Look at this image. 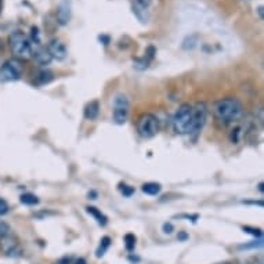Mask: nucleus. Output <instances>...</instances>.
Segmentation results:
<instances>
[{
	"label": "nucleus",
	"mask_w": 264,
	"mask_h": 264,
	"mask_svg": "<svg viewBox=\"0 0 264 264\" xmlns=\"http://www.w3.org/2000/svg\"><path fill=\"white\" fill-rule=\"evenodd\" d=\"M214 117L224 123H234L243 117V107L234 97H227L216 101L213 105Z\"/></svg>",
	"instance_id": "f257e3e1"
},
{
	"label": "nucleus",
	"mask_w": 264,
	"mask_h": 264,
	"mask_svg": "<svg viewBox=\"0 0 264 264\" xmlns=\"http://www.w3.org/2000/svg\"><path fill=\"white\" fill-rule=\"evenodd\" d=\"M173 127L177 134H191L192 130V105L183 104L173 117Z\"/></svg>",
	"instance_id": "f03ea898"
},
{
	"label": "nucleus",
	"mask_w": 264,
	"mask_h": 264,
	"mask_svg": "<svg viewBox=\"0 0 264 264\" xmlns=\"http://www.w3.org/2000/svg\"><path fill=\"white\" fill-rule=\"evenodd\" d=\"M8 44H10V49L14 54L15 59H30V44L29 40L27 39V36L17 30L13 32L10 36H8Z\"/></svg>",
	"instance_id": "7ed1b4c3"
},
{
	"label": "nucleus",
	"mask_w": 264,
	"mask_h": 264,
	"mask_svg": "<svg viewBox=\"0 0 264 264\" xmlns=\"http://www.w3.org/2000/svg\"><path fill=\"white\" fill-rule=\"evenodd\" d=\"M137 132L143 139H152L159 132V120L154 114H143L137 120Z\"/></svg>",
	"instance_id": "20e7f679"
},
{
	"label": "nucleus",
	"mask_w": 264,
	"mask_h": 264,
	"mask_svg": "<svg viewBox=\"0 0 264 264\" xmlns=\"http://www.w3.org/2000/svg\"><path fill=\"white\" fill-rule=\"evenodd\" d=\"M22 71H24V65H22L21 59H8L0 68V82L1 83L17 82L18 79H21Z\"/></svg>",
	"instance_id": "39448f33"
},
{
	"label": "nucleus",
	"mask_w": 264,
	"mask_h": 264,
	"mask_svg": "<svg viewBox=\"0 0 264 264\" xmlns=\"http://www.w3.org/2000/svg\"><path fill=\"white\" fill-rule=\"evenodd\" d=\"M130 111V103L127 97L123 94H117L114 98V110H112V117L117 125H125L129 117Z\"/></svg>",
	"instance_id": "423d86ee"
},
{
	"label": "nucleus",
	"mask_w": 264,
	"mask_h": 264,
	"mask_svg": "<svg viewBox=\"0 0 264 264\" xmlns=\"http://www.w3.org/2000/svg\"><path fill=\"white\" fill-rule=\"evenodd\" d=\"M206 117H207V107L205 103L195 104V107H192V130L191 133L198 134L202 127L205 125Z\"/></svg>",
	"instance_id": "0eeeda50"
},
{
	"label": "nucleus",
	"mask_w": 264,
	"mask_h": 264,
	"mask_svg": "<svg viewBox=\"0 0 264 264\" xmlns=\"http://www.w3.org/2000/svg\"><path fill=\"white\" fill-rule=\"evenodd\" d=\"M0 250L8 257L21 256L22 253L21 246H20V243L17 241V238L11 236L10 234L0 238Z\"/></svg>",
	"instance_id": "6e6552de"
},
{
	"label": "nucleus",
	"mask_w": 264,
	"mask_h": 264,
	"mask_svg": "<svg viewBox=\"0 0 264 264\" xmlns=\"http://www.w3.org/2000/svg\"><path fill=\"white\" fill-rule=\"evenodd\" d=\"M149 0H132L133 14L137 17L141 24H147L149 21V10H148Z\"/></svg>",
	"instance_id": "1a4fd4ad"
},
{
	"label": "nucleus",
	"mask_w": 264,
	"mask_h": 264,
	"mask_svg": "<svg viewBox=\"0 0 264 264\" xmlns=\"http://www.w3.org/2000/svg\"><path fill=\"white\" fill-rule=\"evenodd\" d=\"M46 49H47V52L50 53L52 59H57V61H64L68 56L65 44L62 43L59 39H52Z\"/></svg>",
	"instance_id": "9d476101"
},
{
	"label": "nucleus",
	"mask_w": 264,
	"mask_h": 264,
	"mask_svg": "<svg viewBox=\"0 0 264 264\" xmlns=\"http://www.w3.org/2000/svg\"><path fill=\"white\" fill-rule=\"evenodd\" d=\"M72 7H71V0H61L57 7V22L61 27H65L71 21Z\"/></svg>",
	"instance_id": "9b49d317"
},
{
	"label": "nucleus",
	"mask_w": 264,
	"mask_h": 264,
	"mask_svg": "<svg viewBox=\"0 0 264 264\" xmlns=\"http://www.w3.org/2000/svg\"><path fill=\"white\" fill-rule=\"evenodd\" d=\"M30 57H33L39 65H49L53 61L50 53L47 52V49L40 46H30Z\"/></svg>",
	"instance_id": "f8f14e48"
},
{
	"label": "nucleus",
	"mask_w": 264,
	"mask_h": 264,
	"mask_svg": "<svg viewBox=\"0 0 264 264\" xmlns=\"http://www.w3.org/2000/svg\"><path fill=\"white\" fill-rule=\"evenodd\" d=\"M98 114H100V103L97 100L90 101L85 108V117L88 120H94L95 117H98Z\"/></svg>",
	"instance_id": "ddd939ff"
},
{
	"label": "nucleus",
	"mask_w": 264,
	"mask_h": 264,
	"mask_svg": "<svg viewBox=\"0 0 264 264\" xmlns=\"http://www.w3.org/2000/svg\"><path fill=\"white\" fill-rule=\"evenodd\" d=\"M86 212H88L90 216H93V217H94V220L97 221L101 227L107 226L108 219H107V216H105V214H104L100 209H97V207H94V206H88V207H86Z\"/></svg>",
	"instance_id": "4468645a"
},
{
	"label": "nucleus",
	"mask_w": 264,
	"mask_h": 264,
	"mask_svg": "<svg viewBox=\"0 0 264 264\" xmlns=\"http://www.w3.org/2000/svg\"><path fill=\"white\" fill-rule=\"evenodd\" d=\"M141 190H143L144 194H147V195H158V194L161 192L162 187L159 183H152V181H149V183L143 184Z\"/></svg>",
	"instance_id": "2eb2a0df"
},
{
	"label": "nucleus",
	"mask_w": 264,
	"mask_h": 264,
	"mask_svg": "<svg viewBox=\"0 0 264 264\" xmlns=\"http://www.w3.org/2000/svg\"><path fill=\"white\" fill-rule=\"evenodd\" d=\"M111 238L110 236H104V238H101V241H100V245H98V248H97V250H95V256L98 257H103L105 253H107V250L110 249L111 246Z\"/></svg>",
	"instance_id": "dca6fc26"
},
{
	"label": "nucleus",
	"mask_w": 264,
	"mask_h": 264,
	"mask_svg": "<svg viewBox=\"0 0 264 264\" xmlns=\"http://www.w3.org/2000/svg\"><path fill=\"white\" fill-rule=\"evenodd\" d=\"M53 81V72L47 71V69H42L39 71L36 75V82L39 85H47Z\"/></svg>",
	"instance_id": "f3484780"
},
{
	"label": "nucleus",
	"mask_w": 264,
	"mask_h": 264,
	"mask_svg": "<svg viewBox=\"0 0 264 264\" xmlns=\"http://www.w3.org/2000/svg\"><path fill=\"white\" fill-rule=\"evenodd\" d=\"M20 201H21V204H24V205H28V206H33L39 204V198H37L36 195H33V194H29V192L22 194Z\"/></svg>",
	"instance_id": "a211bd4d"
},
{
	"label": "nucleus",
	"mask_w": 264,
	"mask_h": 264,
	"mask_svg": "<svg viewBox=\"0 0 264 264\" xmlns=\"http://www.w3.org/2000/svg\"><path fill=\"white\" fill-rule=\"evenodd\" d=\"M30 46H40L42 42H40V33H39V29L36 27H32L30 28Z\"/></svg>",
	"instance_id": "6ab92c4d"
},
{
	"label": "nucleus",
	"mask_w": 264,
	"mask_h": 264,
	"mask_svg": "<svg viewBox=\"0 0 264 264\" xmlns=\"http://www.w3.org/2000/svg\"><path fill=\"white\" fill-rule=\"evenodd\" d=\"M125 246L127 252H133L136 248V236L133 234L125 235Z\"/></svg>",
	"instance_id": "aec40b11"
},
{
	"label": "nucleus",
	"mask_w": 264,
	"mask_h": 264,
	"mask_svg": "<svg viewBox=\"0 0 264 264\" xmlns=\"http://www.w3.org/2000/svg\"><path fill=\"white\" fill-rule=\"evenodd\" d=\"M119 191L122 192V195L126 197V198L132 197L133 194H134V188L130 187V185H127V184H119Z\"/></svg>",
	"instance_id": "412c9836"
},
{
	"label": "nucleus",
	"mask_w": 264,
	"mask_h": 264,
	"mask_svg": "<svg viewBox=\"0 0 264 264\" xmlns=\"http://www.w3.org/2000/svg\"><path fill=\"white\" fill-rule=\"evenodd\" d=\"M8 234H10V226L6 221L0 220V238H3V236H6Z\"/></svg>",
	"instance_id": "4be33fe9"
},
{
	"label": "nucleus",
	"mask_w": 264,
	"mask_h": 264,
	"mask_svg": "<svg viewBox=\"0 0 264 264\" xmlns=\"http://www.w3.org/2000/svg\"><path fill=\"white\" fill-rule=\"evenodd\" d=\"M134 66L137 69H147L148 68V59H134Z\"/></svg>",
	"instance_id": "5701e85b"
},
{
	"label": "nucleus",
	"mask_w": 264,
	"mask_h": 264,
	"mask_svg": "<svg viewBox=\"0 0 264 264\" xmlns=\"http://www.w3.org/2000/svg\"><path fill=\"white\" fill-rule=\"evenodd\" d=\"M245 233H248V234L255 235V236H259V238H262V230L260 228H252V227H243L242 228Z\"/></svg>",
	"instance_id": "b1692460"
},
{
	"label": "nucleus",
	"mask_w": 264,
	"mask_h": 264,
	"mask_svg": "<svg viewBox=\"0 0 264 264\" xmlns=\"http://www.w3.org/2000/svg\"><path fill=\"white\" fill-rule=\"evenodd\" d=\"M239 137H241V129H239V127H236V129H235V130H233V132H231V134H230V140H231L233 143H235V144H236V143L239 141Z\"/></svg>",
	"instance_id": "393cba45"
},
{
	"label": "nucleus",
	"mask_w": 264,
	"mask_h": 264,
	"mask_svg": "<svg viewBox=\"0 0 264 264\" xmlns=\"http://www.w3.org/2000/svg\"><path fill=\"white\" fill-rule=\"evenodd\" d=\"M10 207H8V204L3 198H0V216H4L7 214Z\"/></svg>",
	"instance_id": "a878e982"
},
{
	"label": "nucleus",
	"mask_w": 264,
	"mask_h": 264,
	"mask_svg": "<svg viewBox=\"0 0 264 264\" xmlns=\"http://www.w3.org/2000/svg\"><path fill=\"white\" fill-rule=\"evenodd\" d=\"M162 230H163V233H165V234H172V233L175 231V227H173V224H172V223H165V224H163V227H162Z\"/></svg>",
	"instance_id": "bb28decb"
},
{
	"label": "nucleus",
	"mask_w": 264,
	"mask_h": 264,
	"mask_svg": "<svg viewBox=\"0 0 264 264\" xmlns=\"http://www.w3.org/2000/svg\"><path fill=\"white\" fill-rule=\"evenodd\" d=\"M252 264H263V257L257 256L252 260Z\"/></svg>",
	"instance_id": "cd10ccee"
},
{
	"label": "nucleus",
	"mask_w": 264,
	"mask_h": 264,
	"mask_svg": "<svg viewBox=\"0 0 264 264\" xmlns=\"http://www.w3.org/2000/svg\"><path fill=\"white\" fill-rule=\"evenodd\" d=\"M257 11H259V17H260V20H263V6H259Z\"/></svg>",
	"instance_id": "c85d7f7f"
},
{
	"label": "nucleus",
	"mask_w": 264,
	"mask_h": 264,
	"mask_svg": "<svg viewBox=\"0 0 264 264\" xmlns=\"http://www.w3.org/2000/svg\"><path fill=\"white\" fill-rule=\"evenodd\" d=\"M178 239H180V241H184V239H187V234H184V233H181V234L178 235Z\"/></svg>",
	"instance_id": "c756f323"
},
{
	"label": "nucleus",
	"mask_w": 264,
	"mask_h": 264,
	"mask_svg": "<svg viewBox=\"0 0 264 264\" xmlns=\"http://www.w3.org/2000/svg\"><path fill=\"white\" fill-rule=\"evenodd\" d=\"M75 264H86V260H85V259H78Z\"/></svg>",
	"instance_id": "7c9ffc66"
},
{
	"label": "nucleus",
	"mask_w": 264,
	"mask_h": 264,
	"mask_svg": "<svg viewBox=\"0 0 264 264\" xmlns=\"http://www.w3.org/2000/svg\"><path fill=\"white\" fill-rule=\"evenodd\" d=\"M259 190H260V191H262V192H263V183L259 184Z\"/></svg>",
	"instance_id": "2f4dec72"
},
{
	"label": "nucleus",
	"mask_w": 264,
	"mask_h": 264,
	"mask_svg": "<svg viewBox=\"0 0 264 264\" xmlns=\"http://www.w3.org/2000/svg\"><path fill=\"white\" fill-rule=\"evenodd\" d=\"M220 264H230V263H220Z\"/></svg>",
	"instance_id": "473e14b6"
}]
</instances>
